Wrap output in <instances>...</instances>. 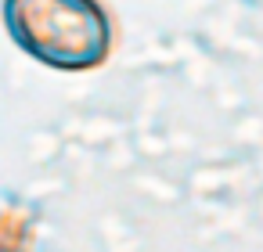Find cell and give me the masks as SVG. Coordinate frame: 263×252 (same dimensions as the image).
I'll return each instance as SVG.
<instances>
[{"mask_svg":"<svg viewBox=\"0 0 263 252\" xmlns=\"http://www.w3.org/2000/svg\"><path fill=\"white\" fill-rule=\"evenodd\" d=\"M4 29L18 51L58 72L101 69L116 44L98 0H4Z\"/></svg>","mask_w":263,"mask_h":252,"instance_id":"obj_1","label":"cell"},{"mask_svg":"<svg viewBox=\"0 0 263 252\" xmlns=\"http://www.w3.org/2000/svg\"><path fill=\"white\" fill-rule=\"evenodd\" d=\"M8 230H29V212L8 209V202H0V252H26L29 238H8Z\"/></svg>","mask_w":263,"mask_h":252,"instance_id":"obj_2","label":"cell"}]
</instances>
